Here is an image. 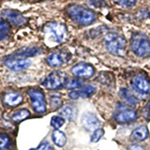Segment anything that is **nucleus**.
I'll return each mask as SVG.
<instances>
[{
	"label": "nucleus",
	"instance_id": "1",
	"mask_svg": "<svg viewBox=\"0 0 150 150\" xmlns=\"http://www.w3.org/2000/svg\"><path fill=\"white\" fill-rule=\"evenodd\" d=\"M69 17L80 25H89L97 19L96 13L91 9L83 8L79 5H71L67 11Z\"/></svg>",
	"mask_w": 150,
	"mask_h": 150
},
{
	"label": "nucleus",
	"instance_id": "2",
	"mask_svg": "<svg viewBox=\"0 0 150 150\" xmlns=\"http://www.w3.org/2000/svg\"><path fill=\"white\" fill-rule=\"evenodd\" d=\"M104 45L107 51L116 56L125 54L127 41L125 38L116 32H109L104 37Z\"/></svg>",
	"mask_w": 150,
	"mask_h": 150
},
{
	"label": "nucleus",
	"instance_id": "3",
	"mask_svg": "<svg viewBox=\"0 0 150 150\" xmlns=\"http://www.w3.org/2000/svg\"><path fill=\"white\" fill-rule=\"evenodd\" d=\"M43 32L47 40L54 43H62L67 40V28L57 22L48 23L43 28Z\"/></svg>",
	"mask_w": 150,
	"mask_h": 150
},
{
	"label": "nucleus",
	"instance_id": "4",
	"mask_svg": "<svg viewBox=\"0 0 150 150\" xmlns=\"http://www.w3.org/2000/svg\"><path fill=\"white\" fill-rule=\"evenodd\" d=\"M130 49L139 57L150 56V40L142 33L133 35L130 42Z\"/></svg>",
	"mask_w": 150,
	"mask_h": 150
},
{
	"label": "nucleus",
	"instance_id": "5",
	"mask_svg": "<svg viewBox=\"0 0 150 150\" xmlns=\"http://www.w3.org/2000/svg\"><path fill=\"white\" fill-rule=\"evenodd\" d=\"M68 83V75L63 71H56L52 72L43 82L42 86L47 89H60Z\"/></svg>",
	"mask_w": 150,
	"mask_h": 150
},
{
	"label": "nucleus",
	"instance_id": "6",
	"mask_svg": "<svg viewBox=\"0 0 150 150\" xmlns=\"http://www.w3.org/2000/svg\"><path fill=\"white\" fill-rule=\"evenodd\" d=\"M28 96L31 98V103L33 109L39 114H43L46 111V100L45 95L40 89L33 88L28 90Z\"/></svg>",
	"mask_w": 150,
	"mask_h": 150
},
{
	"label": "nucleus",
	"instance_id": "7",
	"mask_svg": "<svg viewBox=\"0 0 150 150\" xmlns=\"http://www.w3.org/2000/svg\"><path fill=\"white\" fill-rule=\"evenodd\" d=\"M131 87L140 97H146L150 94V82L142 74H137L131 81Z\"/></svg>",
	"mask_w": 150,
	"mask_h": 150
},
{
	"label": "nucleus",
	"instance_id": "8",
	"mask_svg": "<svg viewBox=\"0 0 150 150\" xmlns=\"http://www.w3.org/2000/svg\"><path fill=\"white\" fill-rule=\"evenodd\" d=\"M4 64L13 71H23V70L30 67L31 61L27 58H21L16 57L14 55H11L4 60Z\"/></svg>",
	"mask_w": 150,
	"mask_h": 150
},
{
	"label": "nucleus",
	"instance_id": "9",
	"mask_svg": "<svg viewBox=\"0 0 150 150\" xmlns=\"http://www.w3.org/2000/svg\"><path fill=\"white\" fill-rule=\"evenodd\" d=\"M70 54L67 51H57L50 54L46 58V62L51 67L57 68L66 63H68L70 59Z\"/></svg>",
	"mask_w": 150,
	"mask_h": 150
},
{
	"label": "nucleus",
	"instance_id": "10",
	"mask_svg": "<svg viewBox=\"0 0 150 150\" xmlns=\"http://www.w3.org/2000/svg\"><path fill=\"white\" fill-rule=\"evenodd\" d=\"M1 15L15 26H23L27 23V19L22 13L13 9H4Z\"/></svg>",
	"mask_w": 150,
	"mask_h": 150
},
{
	"label": "nucleus",
	"instance_id": "11",
	"mask_svg": "<svg viewBox=\"0 0 150 150\" xmlns=\"http://www.w3.org/2000/svg\"><path fill=\"white\" fill-rule=\"evenodd\" d=\"M71 72L74 76L79 78H90L95 74V69L92 65L88 63H78L71 69Z\"/></svg>",
	"mask_w": 150,
	"mask_h": 150
},
{
	"label": "nucleus",
	"instance_id": "12",
	"mask_svg": "<svg viewBox=\"0 0 150 150\" xmlns=\"http://www.w3.org/2000/svg\"><path fill=\"white\" fill-rule=\"evenodd\" d=\"M82 122L84 128L87 130H91V131H95L96 129H100V119L94 114H91V112L83 114L82 116Z\"/></svg>",
	"mask_w": 150,
	"mask_h": 150
},
{
	"label": "nucleus",
	"instance_id": "13",
	"mask_svg": "<svg viewBox=\"0 0 150 150\" xmlns=\"http://www.w3.org/2000/svg\"><path fill=\"white\" fill-rule=\"evenodd\" d=\"M95 92H96V87L92 86V84H89V86H86L81 89H77V90H73L71 92H69V97L71 100H78L80 98H86L91 97Z\"/></svg>",
	"mask_w": 150,
	"mask_h": 150
},
{
	"label": "nucleus",
	"instance_id": "14",
	"mask_svg": "<svg viewBox=\"0 0 150 150\" xmlns=\"http://www.w3.org/2000/svg\"><path fill=\"white\" fill-rule=\"evenodd\" d=\"M23 100V95L18 92H7L3 97L4 103L8 107H15L20 105Z\"/></svg>",
	"mask_w": 150,
	"mask_h": 150
},
{
	"label": "nucleus",
	"instance_id": "15",
	"mask_svg": "<svg viewBox=\"0 0 150 150\" xmlns=\"http://www.w3.org/2000/svg\"><path fill=\"white\" fill-rule=\"evenodd\" d=\"M137 118V112L134 110H129V109H124L120 111L118 114L115 115V119L116 122L121 124L125 123H129L131 121H134Z\"/></svg>",
	"mask_w": 150,
	"mask_h": 150
},
{
	"label": "nucleus",
	"instance_id": "16",
	"mask_svg": "<svg viewBox=\"0 0 150 150\" xmlns=\"http://www.w3.org/2000/svg\"><path fill=\"white\" fill-rule=\"evenodd\" d=\"M77 112H78V110L76 107L74 105L69 104V105H66L60 110L59 115L62 116L64 119H67L68 121H72L74 120L75 117H76Z\"/></svg>",
	"mask_w": 150,
	"mask_h": 150
},
{
	"label": "nucleus",
	"instance_id": "17",
	"mask_svg": "<svg viewBox=\"0 0 150 150\" xmlns=\"http://www.w3.org/2000/svg\"><path fill=\"white\" fill-rule=\"evenodd\" d=\"M149 136L148 129L145 126H140L138 128H136L132 133H131V138L138 142H143V141L146 140Z\"/></svg>",
	"mask_w": 150,
	"mask_h": 150
},
{
	"label": "nucleus",
	"instance_id": "18",
	"mask_svg": "<svg viewBox=\"0 0 150 150\" xmlns=\"http://www.w3.org/2000/svg\"><path fill=\"white\" fill-rule=\"evenodd\" d=\"M41 50L37 47H31V48H23L17 51L13 55L16 57H21V58H26L29 56H35L37 54H40Z\"/></svg>",
	"mask_w": 150,
	"mask_h": 150
},
{
	"label": "nucleus",
	"instance_id": "19",
	"mask_svg": "<svg viewBox=\"0 0 150 150\" xmlns=\"http://www.w3.org/2000/svg\"><path fill=\"white\" fill-rule=\"evenodd\" d=\"M52 139H53L55 145L59 147H62L67 143V136L66 134L59 129H54L52 133Z\"/></svg>",
	"mask_w": 150,
	"mask_h": 150
},
{
	"label": "nucleus",
	"instance_id": "20",
	"mask_svg": "<svg viewBox=\"0 0 150 150\" xmlns=\"http://www.w3.org/2000/svg\"><path fill=\"white\" fill-rule=\"evenodd\" d=\"M120 96L125 100V102L127 103V104H129L130 106H135L136 104H137V100L131 95L127 88H121L120 89Z\"/></svg>",
	"mask_w": 150,
	"mask_h": 150
},
{
	"label": "nucleus",
	"instance_id": "21",
	"mask_svg": "<svg viewBox=\"0 0 150 150\" xmlns=\"http://www.w3.org/2000/svg\"><path fill=\"white\" fill-rule=\"evenodd\" d=\"M30 116V112L27 109H21L12 114V120L14 122H21Z\"/></svg>",
	"mask_w": 150,
	"mask_h": 150
},
{
	"label": "nucleus",
	"instance_id": "22",
	"mask_svg": "<svg viewBox=\"0 0 150 150\" xmlns=\"http://www.w3.org/2000/svg\"><path fill=\"white\" fill-rule=\"evenodd\" d=\"M62 106V100L58 95H53L50 98V107L52 110H57Z\"/></svg>",
	"mask_w": 150,
	"mask_h": 150
},
{
	"label": "nucleus",
	"instance_id": "23",
	"mask_svg": "<svg viewBox=\"0 0 150 150\" xmlns=\"http://www.w3.org/2000/svg\"><path fill=\"white\" fill-rule=\"evenodd\" d=\"M11 145V139L6 133H0V150H7Z\"/></svg>",
	"mask_w": 150,
	"mask_h": 150
},
{
	"label": "nucleus",
	"instance_id": "24",
	"mask_svg": "<svg viewBox=\"0 0 150 150\" xmlns=\"http://www.w3.org/2000/svg\"><path fill=\"white\" fill-rule=\"evenodd\" d=\"M65 123V119L62 116H58V115H54L52 117L51 119V126L53 127L54 129H58L62 127Z\"/></svg>",
	"mask_w": 150,
	"mask_h": 150
},
{
	"label": "nucleus",
	"instance_id": "25",
	"mask_svg": "<svg viewBox=\"0 0 150 150\" xmlns=\"http://www.w3.org/2000/svg\"><path fill=\"white\" fill-rule=\"evenodd\" d=\"M9 32V26L6 21L0 19V40L5 39Z\"/></svg>",
	"mask_w": 150,
	"mask_h": 150
},
{
	"label": "nucleus",
	"instance_id": "26",
	"mask_svg": "<svg viewBox=\"0 0 150 150\" xmlns=\"http://www.w3.org/2000/svg\"><path fill=\"white\" fill-rule=\"evenodd\" d=\"M84 84V82L82 81V80L80 79H71L68 81L67 84H66V86L69 89H76V88H80L82 87Z\"/></svg>",
	"mask_w": 150,
	"mask_h": 150
},
{
	"label": "nucleus",
	"instance_id": "27",
	"mask_svg": "<svg viewBox=\"0 0 150 150\" xmlns=\"http://www.w3.org/2000/svg\"><path fill=\"white\" fill-rule=\"evenodd\" d=\"M86 3L94 8H101L106 7L105 0H86Z\"/></svg>",
	"mask_w": 150,
	"mask_h": 150
},
{
	"label": "nucleus",
	"instance_id": "28",
	"mask_svg": "<svg viewBox=\"0 0 150 150\" xmlns=\"http://www.w3.org/2000/svg\"><path fill=\"white\" fill-rule=\"evenodd\" d=\"M104 135V130H103L102 129H96L95 131H93V133L91 135V139L90 141L92 143H97L98 142L101 138H102V136Z\"/></svg>",
	"mask_w": 150,
	"mask_h": 150
},
{
	"label": "nucleus",
	"instance_id": "29",
	"mask_svg": "<svg viewBox=\"0 0 150 150\" xmlns=\"http://www.w3.org/2000/svg\"><path fill=\"white\" fill-rule=\"evenodd\" d=\"M116 2L120 7L129 8L135 6V4L137 3V0H116Z\"/></svg>",
	"mask_w": 150,
	"mask_h": 150
},
{
	"label": "nucleus",
	"instance_id": "30",
	"mask_svg": "<svg viewBox=\"0 0 150 150\" xmlns=\"http://www.w3.org/2000/svg\"><path fill=\"white\" fill-rule=\"evenodd\" d=\"M142 114L145 119L150 120V102H148L146 105L144 106L143 110H142Z\"/></svg>",
	"mask_w": 150,
	"mask_h": 150
},
{
	"label": "nucleus",
	"instance_id": "31",
	"mask_svg": "<svg viewBox=\"0 0 150 150\" xmlns=\"http://www.w3.org/2000/svg\"><path fill=\"white\" fill-rule=\"evenodd\" d=\"M51 149V144L48 142H43L39 145L36 150H50Z\"/></svg>",
	"mask_w": 150,
	"mask_h": 150
},
{
	"label": "nucleus",
	"instance_id": "32",
	"mask_svg": "<svg viewBox=\"0 0 150 150\" xmlns=\"http://www.w3.org/2000/svg\"><path fill=\"white\" fill-rule=\"evenodd\" d=\"M128 150H145V149L139 144H131Z\"/></svg>",
	"mask_w": 150,
	"mask_h": 150
},
{
	"label": "nucleus",
	"instance_id": "33",
	"mask_svg": "<svg viewBox=\"0 0 150 150\" xmlns=\"http://www.w3.org/2000/svg\"><path fill=\"white\" fill-rule=\"evenodd\" d=\"M29 150H36V149H34V148H31V149H29Z\"/></svg>",
	"mask_w": 150,
	"mask_h": 150
}]
</instances>
